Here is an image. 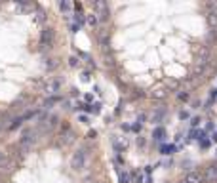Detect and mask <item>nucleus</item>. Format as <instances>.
<instances>
[]
</instances>
